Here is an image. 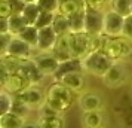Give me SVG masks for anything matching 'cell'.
I'll list each match as a JSON object with an SVG mask.
<instances>
[{
    "label": "cell",
    "instance_id": "4316f807",
    "mask_svg": "<svg viewBox=\"0 0 132 128\" xmlns=\"http://www.w3.org/2000/svg\"><path fill=\"white\" fill-rule=\"evenodd\" d=\"M7 21H9V33H12L13 36H16L25 25H28L21 13H13V15H11L7 18Z\"/></svg>",
    "mask_w": 132,
    "mask_h": 128
},
{
    "label": "cell",
    "instance_id": "f1b7e54d",
    "mask_svg": "<svg viewBox=\"0 0 132 128\" xmlns=\"http://www.w3.org/2000/svg\"><path fill=\"white\" fill-rule=\"evenodd\" d=\"M11 112L16 113L18 116L24 118V119H27V116H28V113L31 112V109L22 101V100H19L16 95H13V103H12V107H11Z\"/></svg>",
    "mask_w": 132,
    "mask_h": 128
},
{
    "label": "cell",
    "instance_id": "9c48e42d",
    "mask_svg": "<svg viewBox=\"0 0 132 128\" xmlns=\"http://www.w3.org/2000/svg\"><path fill=\"white\" fill-rule=\"evenodd\" d=\"M104 15L101 9H92L86 7L85 13V31H88L89 34H100L104 30Z\"/></svg>",
    "mask_w": 132,
    "mask_h": 128
},
{
    "label": "cell",
    "instance_id": "ffe728a7",
    "mask_svg": "<svg viewBox=\"0 0 132 128\" xmlns=\"http://www.w3.org/2000/svg\"><path fill=\"white\" fill-rule=\"evenodd\" d=\"M37 121L40 124V128H64V125H65V121H64L61 113L37 116Z\"/></svg>",
    "mask_w": 132,
    "mask_h": 128
},
{
    "label": "cell",
    "instance_id": "484cf974",
    "mask_svg": "<svg viewBox=\"0 0 132 128\" xmlns=\"http://www.w3.org/2000/svg\"><path fill=\"white\" fill-rule=\"evenodd\" d=\"M0 64L2 66H5V67L12 73H18L19 69H21V64H22V60L18 58V57H13V55H9V54H3L2 55V58H0Z\"/></svg>",
    "mask_w": 132,
    "mask_h": 128
},
{
    "label": "cell",
    "instance_id": "603a6c76",
    "mask_svg": "<svg viewBox=\"0 0 132 128\" xmlns=\"http://www.w3.org/2000/svg\"><path fill=\"white\" fill-rule=\"evenodd\" d=\"M40 12H42L40 5L37 2H33V3H25L24 11L21 12V15L24 17V19L27 21V24L34 25L37 18H39V15H40Z\"/></svg>",
    "mask_w": 132,
    "mask_h": 128
},
{
    "label": "cell",
    "instance_id": "74e56055",
    "mask_svg": "<svg viewBox=\"0 0 132 128\" xmlns=\"http://www.w3.org/2000/svg\"><path fill=\"white\" fill-rule=\"evenodd\" d=\"M21 128H40V124L37 119H25Z\"/></svg>",
    "mask_w": 132,
    "mask_h": 128
},
{
    "label": "cell",
    "instance_id": "ac0fdd59",
    "mask_svg": "<svg viewBox=\"0 0 132 128\" xmlns=\"http://www.w3.org/2000/svg\"><path fill=\"white\" fill-rule=\"evenodd\" d=\"M79 70L83 72V69H82V60L71 58V60H67V61H62V63H61L54 78H55V80H58L61 76L70 73V72H79Z\"/></svg>",
    "mask_w": 132,
    "mask_h": 128
},
{
    "label": "cell",
    "instance_id": "8992f818",
    "mask_svg": "<svg viewBox=\"0 0 132 128\" xmlns=\"http://www.w3.org/2000/svg\"><path fill=\"white\" fill-rule=\"evenodd\" d=\"M33 60L45 76H55L61 64L60 60L52 54V51H37L33 55Z\"/></svg>",
    "mask_w": 132,
    "mask_h": 128
},
{
    "label": "cell",
    "instance_id": "52a82bcc",
    "mask_svg": "<svg viewBox=\"0 0 132 128\" xmlns=\"http://www.w3.org/2000/svg\"><path fill=\"white\" fill-rule=\"evenodd\" d=\"M123 25H125V17L108 9L104 15V30H102V33L107 37H119L123 34Z\"/></svg>",
    "mask_w": 132,
    "mask_h": 128
},
{
    "label": "cell",
    "instance_id": "d6a6232c",
    "mask_svg": "<svg viewBox=\"0 0 132 128\" xmlns=\"http://www.w3.org/2000/svg\"><path fill=\"white\" fill-rule=\"evenodd\" d=\"M13 39V34L12 33H0V40H2V51H0V54H6L7 52V48H9V45L12 42Z\"/></svg>",
    "mask_w": 132,
    "mask_h": 128
},
{
    "label": "cell",
    "instance_id": "d4e9b609",
    "mask_svg": "<svg viewBox=\"0 0 132 128\" xmlns=\"http://www.w3.org/2000/svg\"><path fill=\"white\" fill-rule=\"evenodd\" d=\"M52 27H54V30L56 31L58 36L71 33L68 17H65V15H62V13H60V12H56V15H55V19H54V22H52Z\"/></svg>",
    "mask_w": 132,
    "mask_h": 128
},
{
    "label": "cell",
    "instance_id": "d6986e66",
    "mask_svg": "<svg viewBox=\"0 0 132 128\" xmlns=\"http://www.w3.org/2000/svg\"><path fill=\"white\" fill-rule=\"evenodd\" d=\"M85 7H86V5H85V2H82V0H64V2L60 3L58 12L62 13V15H65V17H71V15L77 13L79 11H82Z\"/></svg>",
    "mask_w": 132,
    "mask_h": 128
},
{
    "label": "cell",
    "instance_id": "2e32d148",
    "mask_svg": "<svg viewBox=\"0 0 132 128\" xmlns=\"http://www.w3.org/2000/svg\"><path fill=\"white\" fill-rule=\"evenodd\" d=\"M85 72L79 70V72H70V73L61 76L58 82H61L64 86H67L68 89H71L73 92H80L85 86Z\"/></svg>",
    "mask_w": 132,
    "mask_h": 128
},
{
    "label": "cell",
    "instance_id": "5b68a950",
    "mask_svg": "<svg viewBox=\"0 0 132 128\" xmlns=\"http://www.w3.org/2000/svg\"><path fill=\"white\" fill-rule=\"evenodd\" d=\"M70 48L73 58L83 60L90 52V34L88 31L70 33Z\"/></svg>",
    "mask_w": 132,
    "mask_h": 128
},
{
    "label": "cell",
    "instance_id": "3957f363",
    "mask_svg": "<svg viewBox=\"0 0 132 128\" xmlns=\"http://www.w3.org/2000/svg\"><path fill=\"white\" fill-rule=\"evenodd\" d=\"M102 51L113 61L128 60V58L132 57V42L123 36L108 37Z\"/></svg>",
    "mask_w": 132,
    "mask_h": 128
},
{
    "label": "cell",
    "instance_id": "d590c367",
    "mask_svg": "<svg viewBox=\"0 0 132 128\" xmlns=\"http://www.w3.org/2000/svg\"><path fill=\"white\" fill-rule=\"evenodd\" d=\"M7 2H9L11 9H12V15L13 13H21L24 11L25 2H22V0H7Z\"/></svg>",
    "mask_w": 132,
    "mask_h": 128
},
{
    "label": "cell",
    "instance_id": "1f68e13d",
    "mask_svg": "<svg viewBox=\"0 0 132 128\" xmlns=\"http://www.w3.org/2000/svg\"><path fill=\"white\" fill-rule=\"evenodd\" d=\"M37 3L40 5L43 11H49V12H58L60 9V0H37Z\"/></svg>",
    "mask_w": 132,
    "mask_h": 128
},
{
    "label": "cell",
    "instance_id": "30bf717a",
    "mask_svg": "<svg viewBox=\"0 0 132 128\" xmlns=\"http://www.w3.org/2000/svg\"><path fill=\"white\" fill-rule=\"evenodd\" d=\"M77 104L82 109V112H90V110H102L104 100L98 92L86 91L82 92L77 98Z\"/></svg>",
    "mask_w": 132,
    "mask_h": 128
},
{
    "label": "cell",
    "instance_id": "f35d334b",
    "mask_svg": "<svg viewBox=\"0 0 132 128\" xmlns=\"http://www.w3.org/2000/svg\"><path fill=\"white\" fill-rule=\"evenodd\" d=\"M0 33H9V21H7V18H0Z\"/></svg>",
    "mask_w": 132,
    "mask_h": 128
},
{
    "label": "cell",
    "instance_id": "f546056e",
    "mask_svg": "<svg viewBox=\"0 0 132 128\" xmlns=\"http://www.w3.org/2000/svg\"><path fill=\"white\" fill-rule=\"evenodd\" d=\"M12 103H13V95L11 92H7L6 89H3L0 92V115L11 112Z\"/></svg>",
    "mask_w": 132,
    "mask_h": 128
},
{
    "label": "cell",
    "instance_id": "6da1fadb",
    "mask_svg": "<svg viewBox=\"0 0 132 128\" xmlns=\"http://www.w3.org/2000/svg\"><path fill=\"white\" fill-rule=\"evenodd\" d=\"M74 92L71 89H68L67 86H64L61 82L55 80L52 85L48 88L46 91V100H45V104L49 106L51 109L56 112V113H64L70 109V106L73 104V100H74Z\"/></svg>",
    "mask_w": 132,
    "mask_h": 128
},
{
    "label": "cell",
    "instance_id": "e0dca14e",
    "mask_svg": "<svg viewBox=\"0 0 132 128\" xmlns=\"http://www.w3.org/2000/svg\"><path fill=\"white\" fill-rule=\"evenodd\" d=\"M82 127L83 128H104L105 116L102 110H90L82 112Z\"/></svg>",
    "mask_w": 132,
    "mask_h": 128
},
{
    "label": "cell",
    "instance_id": "83f0119b",
    "mask_svg": "<svg viewBox=\"0 0 132 128\" xmlns=\"http://www.w3.org/2000/svg\"><path fill=\"white\" fill-rule=\"evenodd\" d=\"M85 13H86V7L82 9V11H79L77 13L71 15V17H68L71 33H76V31H85Z\"/></svg>",
    "mask_w": 132,
    "mask_h": 128
},
{
    "label": "cell",
    "instance_id": "277c9868",
    "mask_svg": "<svg viewBox=\"0 0 132 128\" xmlns=\"http://www.w3.org/2000/svg\"><path fill=\"white\" fill-rule=\"evenodd\" d=\"M101 79L107 88L116 89V88L123 86L129 80V70H128L123 61H114L111 64V67L105 72V74Z\"/></svg>",
    "mask_w": 132,
    "mask_h": 128
},
{
    "label": "cell",
    "instance_id": "4dcf8cb0",
    "mask_svg": "<svg viewBox=\"0 0 132 128\" xmlns=\"http://www.w3.org/2000/svg\"><path fill=\"white\" fill-rule=\"evenodd\" d=\"M55 15H56L55 12H49V11H43L42 9V12H40V15H39V18H37L34 25L37 28H42V27H46V25H52V22L55 19Z\"/></svg>",
    "mask_w": 132,
    "mask_h": 128
},
{
    "label": "cell",
    "instance_id": "8d00e7d4",
    "mask_svg": "<svg viewBox=\"0 0 132 128\" xmlns=\"http://www.w3.org/2000/svg\"><path fill=\"white\" fill-rule=\"evenodd\" d=\"M107 3L108 0H85L86 7H92V9H102V6Z\"/></svg>",
    "mask_w": 132,
    "mask_h": 128
},
{
    "label": "cell",
    "instance_id": "e575fe53",
    "mask_svg": "<svg viewBox=\"0 0 132 128\" xmlns=\"http://www.w3.org/2000/svg\"><path fill=\"white\" fill-rule=\"evenodd\" d=\"M12 15V9L7 0H2L0 2V18H9Z\"/></svg>",
    "mask_w": 132,
    "mask_h": 128
},
{
    "label": "cell",
    "instance_id": "ab89813d",
    "mask_svg": "<svg viewBox=\"0 0 132 128\" xmlns=\"http://www.w3.org/2000/svg\"><path fill=\"white\" fill-rule=\"evenodd\" d=\"M22 2H25V3H33V2H37V0H22Z\"/></svg>",
    "mask_w": 132,
    "mask_h": 128
},
{
    "label": "cell",
    "instance_id": "4fadbf2b",
    "mask_svg": "<svg viewBox=\"0 0 132 128\" xmlns=\"http://www.w3.org/2000/svg\"><path fill=\"white\" fill-rule=\"evenodd\" d=\"M19 73L24 74L25 78L31 82V85H39V84L46 78V76L42 73V70L37 67V64L34 63L33 58H25V60H22Z\"/></svg>",
    "mask_w": 132,
    "mask_h": 128
},
{
    "label": "cell",
    "instance_id": "60d3db41",
    "mask_svg": "<svg viewBox=\"0 0 132 128\" xmlns=\"http://www.w3.org/2000/svg\"><path fill=\"white\" fill-rule=\"evenodd\" d=\"M61 2H64V0H60V3H61Z\"/></svg>",
    "mask_w": 132,
    "mask_h": 128
},
{
    "label": "cell",
    "instance_id": "7402d4cb",
    "mask_svg": "<svg viewBox=\"0 0 132 128\" xmlns=\"http://www.w3.org/2000/svg\"><path fill=\"white\" fill-rule=\"evenodd\" d=\"M24 122V118L18 116L13 112H7V113L0 115V128H21Z\"/></svg>",
    "mask_w": 132,
    "mask_h": 128
},
{
    "label": "cell",
    "instance_id": "9a60e30c",
    "mask_svg": "<svg viewBox=\"0 0 132 128\" xmlns=\"http://www.w3.org/2000/svg\"><path fill=\"white\" fill-rule=\"evenodd\" d=\"M52 54L60 60V63L71 60L73 55H71V48H70V33L58 36L54 48H52Z\"/></svg>",
    "mask_w": 132,
    "mask_h": 128
},
{
    "label": "cell",
    "instance_id": "8fae6325",
    "mask_svg": "<svg viewBox=\"0 0 132 128\" xmlns=\"http://www.w3.org/2000/svg\"><path fill=\"white\" fill-rule=\"evenodd\" d=\"M3 89H6L7 92H11L12 95H18V94H21L22 91H25L28 86H31V82L27 78H25L22 73H12L9 78H7V80L3 84Z\"/></svg>",
    "mask_w": 132,
    "mask_h": 128
},
{
    "label": "cell",
    "instance_id": "7a4b0ae2",
    "mask_svg": "<svg viewBox=\"0 0 132 128\" xmlns=\"http://www.w3.org/2000/svg\"><path fill=\"white\" fill-rule=\"evenodd\" d=\"M113 63L114 61L104 51H95V52H89L82 60V69L85 73L96 76V78H102Z\"/></svg>",
    "mask_w": 132,
    "mask_h": 128
},
{
    "label": "cell",
    "instance_id": "cb8c5ba5",
    "mask_svg": "<svg viewBox=\"0 0 132 128\" xmlns=\"http://www.w3.org/2000/svg\"><path fill=\"white\" fill-rule=\"evenodd\" d=\"M108 7L126 18L132 13V0H108Z\"/></svg>",
    "mask_w": 132,
    "mask_h": 128
},
{
    "label": "cell",
    "instance_id": "44dd1931",
    "mask_svg": "<svg viewBox=\"0 0 132 128\" xmlns=\"http://www.w3.org/2000/svg\"><path fill=\"white\" fill-rule=\"evenodd\" d=\"M16 36L19 39H22L24 42H27L28 45H31L33 48H37V42H39V28L36 25H25L22 30L19 31Z\"/></svg>",
    "mask_w": 132,
    "mask_h": 128
},
{
    "label": "cell",
    "instance_id": "7c38bea8",
    "mask_svg": "<svg viewBox=\"0 0 132 128\" xmlns=\"http://www.w3.org/2000/svg\"><path fill=\"white\" fill-rule=\"evenodd\" d=\"M34 49L31 45H28L27 42H24L22 39H19L18 36H13L12 42L7 48V52L6 54L9 55H13V57H18L21 60H25V58H33L34 55Z\"/></svg>",
    "mask_w": 132,
    "mask_h": 128
},
{
    "label": "cell",
    "instance_id": "5bb4252c",
    "mask_svg": "<svg viewBox=\"0 0 132 128\" xmlns=\"http://www.w3.org/2000/svg\"><path fill=\"white\" fill-rule=\"evenodd\" d=\"M58 39L56 31L52 25H46L39 28V42H37V51H52L55 42Z\"/></svg>",
    "mask_w": 132,
    "mask_h": 128
},
{
    "label": "cell",
    "instance_id": "836d02e7",
    "mask_svg": "<svg viewBox=\"0 0 132 128\" xmlns=\"http://www.w3.org/2000/svg\"><path fill=\"white\" fill-rule=\"evenodd\" d=\"M123 37L126 39H129L132 42V13L129 17H126L125 18V25H123Z\"/></svg>",
    "mask_w": 132,
    "mask_h": 128
},
{
    "label": "cell",
    "instance_id": "ba28073f",
    "mask_svg": "<svg viewBox=\"0 0 132 128\" xmlns=\"http://www.w3.org/2000/svg\"><path fill=\"white\" fill-rule=\"evenodd\" d=\"M16 97H18L19 100H22L31 110H37L45 104L46 94L43 92V89L39 85H31V86H28L25 91L18 94Z\"/></svg>",
    "mask_w": 132,
    "mask_h": 128
}]
</instances>
